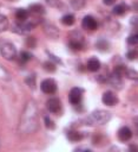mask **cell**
<instances>
[{
    "label": "cell",
    "instance_id": "1",
    "mask_svg": "<svg viewBox=\"0 0 138 152\" xmlns=\"http://www.w3.org/2000/svg\"><path fill=\"white\" fill-rule=\"evenodd\" d=\"M111 116H112L111 113L107 110H96L88 118H86V122L87 125H93V124L104 125L111 120Z\"/></svg>",
    "mask_w": 138,
    "mask_h": 152
},
{
    "label": "cell",
    "instance_id": "2",
    "mask_svg": "<svg viewBox=\"0 0 138 152\" xmlns=\"http://www.w3.org/2000/svg\"><path fill=\"white\" fill-rule=\"evenodd\" d=\"M0 52L4 58L9 59V61L14 59V57L17 56V49L12 43H4L0 46Z\"/></svg>",
    "mask_w": 138,
    "mask_h": 152
},
{
    "label": "cell",
    "instance_id": "3",
    "mask_svg": "<svg viewBox=\"0 0 138 152\" xmlns=\"http://www.w3.org/2000/svg\"><path fill=\"white\" fill-rule=\"evenodd\" d=\"M40 88L45 94H54L57 90V83L52 78H46L40 83Z\"/></svg>",
    "mask_w": 138,
    "mask_h": 152
},
{
    "label": "cell",
    "instance_id": "4",
    "mask_svg": "<svg viewBox=\"0 0 138 152\" xmlns=\"http://www.w3.org/2000/svg\"><path fill=\"white\" fill-rule=\"evenodd\" d=\"M101 101L106 106H114V104L118 103V97H117V95L113 91H105L103 94Z\"/></svg>",
    "mask_w": 138,
    "mask_h": 152
},
{
    "label": "cell",
    "instance_id": "5",
    "mask_svg": "<svg viewBox=\"0 0 138 152\" xmlns=\"http://www.w3.org/2000/svg\"><path fill=\"white\" fill-rule=\"evenodd\" d=\"M46 107H47V109H48L51 113H55V114H57V113H59L60 109H61V102H60L59 99L52 97V99H50V100L47 101Z\"/></svg>",
    "mask_w": 138,
    "mask_h": 152
},
{
    "label": "cell",
    "instance_id": "6",
    "mask_svg": "<svg viewBox=\"0 0 138 152\" xmlns=\"http://www.w3.org/2000/svg\"><path fill=\"white\" fill-rule=\"evenodd\" d=\"M81 94H83V90L81 89H79V88H72L71 91H70V95H68L70 103L78 104L81 101Z\"/></svg>",
    "mask_w": 138,
    "mask_h": 152
},
{
    "label": "cell",
    "instance_id": "7",
    "mask_svg": "<svg viewBox=\"0 0 138 152\" xmlns=\"http://www.w3.org/2000/svg\"><path fill=\"white\" fill-rule=\"evenodd\" d=\"M98 26L96 19L91 15H86L83 18V27L84 28H87V30H96Z\"/></svg>",
    "mask_w": 138,
    "mask_h": 152
},
{
    "label": "cell",
    "instance_id": "8",
    "mask_svg": "<svg viewBox=\"0 0 138 152\" xmlns=\"http://www.w3.org/2000/svg\"><path fill=\"white\" fill-rule=\"evenodd\" d=\"M109 82H110L112 86H114V87H117V88H120V86L123 84V82H121V75L113 70V72L109 76Z\"/></svg>",
    "mask_w": 138,
    "mask_h": 152
},
{
    "label": "cell",
    "instance_id": "9",
    "mask_svg": "<svg viewBox=\"0 0 138 152\" xmlns=\"http://www.w3.org/2000/svg\"><path fill=\"white\" fill-rule=\"evenodd\" d=\"M131 137H132V132L129 127H121L118 131V138L121 141H127L129 139H131Z\"/></svg>",
    "mask_w": 138,
    "mask_h": 152
},
{
    "label": "cell",
    "instance_id": "10",
    "mask_svg": "<svg viewBox=\"0 0 138 152\" xmlns=\"http://www.w3.org/2000/svg\"><path fill=\"white\" fill-rule=\"evenodd\" d=\"M86 66H87V69H88L90 71H93V72H94V71H98V70L100 69V62H99L98 58L92 57V58H90V59L87 61Z\"/></svg>",
    "mask_w": 138,
    "mask_h": 152
},
{
    "label": "cell",
    "instance_id": "11",
    "mask_svg": "<svg viewBox=\"0 0 138 152\" xmlns=\"http://www.w3.org/2000/svg\"><path fill=\"white\" fill-rule=\"evenodd\" d=\"M28 17V12L25 10V8H19L15 12V18L19 20V21H25Z\"/></svg>",
    "mask_w": 138,
    "mask_h": 152
},
{
    "label": "cell",
    "instance_id": "12",
    "mask_svg": "<svg viewBox=\"0 0 138 152\" xmlns=\"http://www.w3.org/2000/svg\"><path fill=\"white\" fill-rule=\"evenodd\" d=\"M67 138L71 141H79L83 139V134L77 131H70V132H67Z\"/></svg>",
    "mask_w": 138,
    "mask_h": 152
},
{
    "label": "cell",
    "instance_id": "13",
    "mask_svg": "<svg viewBox=\"0 0 138 152\" xmlns=\"http://www.w3.org/2000/svg\"><path fill=\"white\" fill-rule=\"evenodd\" d=\"M29 10L32 12H34V13H38V14H44L45 13V10L40 4H32L29 6Z\"/></svg>",
    "mask_w": 138,
    "mask_h": 152
},
{
    "label": "cell",
    "instance_id": "14",
    "mask_svg": "<svg viewBox=\"0 0 138 152\" xmlns=\"http://www.w3.org/2000/svg\"><path fill=\"white\" fill-rule=\"evenodd\" d=\"M125 11H126V7H125V5H123V4L116 5V6L113 7V10H112V12H113L114 14H117V15H121V14H124Z\"/></svg>",
    "mask_w": 138,
    "mask_h": 152
},
{
    "label": "cell",
    "instance_id": "15",
    "mask_svg": "<svg viewBox=\"0 0 138 152\" xmlns=\"http://www.w3.org/2000/svg\"><path fill=\"white\" fill-rule=\"evenodd\" d=\"M61 23H63L64 25L70 26V25H72V24L74 23V17H73L72 14H66V15H64V17L61 18Z\"/></svg>",
    "mask_w": 138,
    "mask_h": 152
},
{
    "label": "cell",
    "instance_id": "16",
    "mask_svg": "<svg viewBox=\"0 0 138 152\" xmlns=\"http://www.w3.org/2000/svg\"><path fill=\"white\" fill-rule=\"evenodd\" d=\"M70 46L73 50H80L83 48V43L81 42H77V40H70Z\"/></svg>",
    "mask_w": 138,
    "mask_h": 152
},
{
    "label": "cell",
    "instance_id": "17",
    "mask_svg": "<svg viewBox=\"0 0 138 152\" xmlns=\"http://www.w3.org/2000/svg\"><path fill=\"white\" fill-rule=\"evenodd\" d=\"M97 46H98L99 50H107L109 43H107L106 40H104V39H99L98 43H97Z\"/></svg>",
    "mask_w": 138,
    "mask_h": 152
},
{
    "label": "cell",
    "instance_id": "18",
    "mask_svg": "<svg viewBox=\"0 0 138 152\" xmlns=\"http://www.w3.org/2000/svg\"><path fill=\"white\" fill-rule=\"evenodd\" d=\"M31 53H28V52H26V51H21L20 52V59L22 61V62H27V61H29L31 59Z\"/></svg>",
    "mask_w": 138,
    "mask_h": 152
},
{
    "label": "cell",
    "instance_id": "19",
    "mask_svg": "<svg viewBox=\"0 0 138 152\" xmlns=\"http://www.w3.org/2000/svg\"><path fill=\"white\" fill-rule=\"evenodd\" d=\"M127 43H129L130 45H136V44L138 43L137 34H131V36H129V38H127Z\"/></svg>",
    "mask_w": 138,
    "mask_h": 152
},
{
    "label": "cell",
    "instance_id": "20",
    "mask_svg": "<svg viewBox=\"0 0 138 152\" xmlns=\"http://www.w3.org/2000/svg\"><path fill=\"white\" fill-rule=\"evenodd\" d=\"M44 68H45L46 70L51 71V72H53V71L55 70V65H54L52 62H46V63H44Z\"/></svg>",
    "mask_w": 138,
    "mask_h": 152
},
{
    "label": "cell",
    "instance_id": "21",
    "mask_svg": "<svg viewBox=\"0 0 138 152\" xmlns=\"http://www.w3.org/2000/svg\"><path fill=\"white\" fill-rule=\"evenodd\" d=\"M7 27V20L5 17L0 15V30H5Z\"/></svg>",
    "mask_w": 138,
    "mask_h": 152
},
{
    "label": "cell",
    "instance_id": "22",
    "mask_svg": "<svg viewBox=\"0 0 138 152\" xmlns=\"http://www.w3.org/2000/svg\"><path fill=\"white\" fill-rule=\"evenodd\" d=\"M45 124H46V127L47 128H51V129H53L54 128V125H53V121L50 119V118H45Z\"/></svg>",
    "mask_w": 138,
    "mask_h": 152
},
{
    "label": "cell",
    "instance_id": "23",
    "mask_svg": "<svg viewBox=\"0 0 138 152\" xmlns=\"http://www.w3.org/2000/svg\"><path fill=\"white\" fill-rule=\"evenodd\" d=\"M26 82L28 83V86L32 88V89H34V76H28V78H26Z\"/></svg>",
    "mask_w": 138,
    "mask_h": 152
},
{
    "label": "cell",
    "instance_id": "24",
    "mask_svg": "<svg viewBox=\"0 0 138 152\" xmlns=\"http://www.w3.org/2000/svg\"><path fill=\"white\" fill-rule=\"evenodd\" d=\"M127 58L129 59H136V57H137V52L136 51H130V52H127Z\"/></svg>",
    "mask_w": 138,
    "mask_h": 152
},
{
    "label": "cell",
    "instance_id": "25",
    "mask_svg": "<svg viewBox=\"0 0 138 152\" xmlns=\"http://www.w3.org/2000/svg\"><path fill=\"white\" fill-rule=\"evenodd\" d=\"M126 72H127V75H130L129 77H133V78H136L137 76V74H136V71H132V70H126Z\"/></svg>",
    "mask_w": 138,
    "mask_h": 152
},
{
    "label": "cell",
    "instance_id": "26",
    "mask_svg": "<svg viewBox=\"0 0 138 152\" xmlns=\"http://www.w3.org/2000/svg\"><path fill=\"white\" fill-rule=\"evenodd\" d=\"M103 1H104V4H105V5L111 6V5H113V4H114V1H116V0H103Z\"/></svg>",
    "mask_w": 138,
    "mask_h": 152
}]
</instances>
